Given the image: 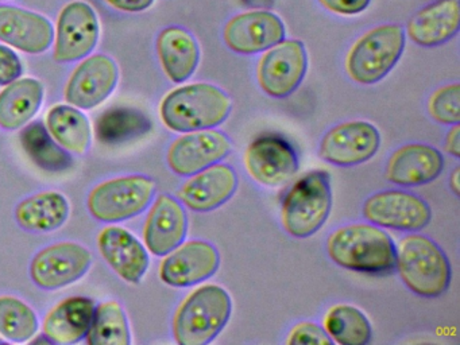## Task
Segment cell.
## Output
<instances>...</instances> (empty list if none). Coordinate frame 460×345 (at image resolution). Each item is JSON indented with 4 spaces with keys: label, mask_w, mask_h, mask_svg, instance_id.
I'll return each instance as SVG.
<instances>
[{
    "label": "cell",
    "mask_w": 460,
    "mask_h": 345,
    "mask_svg": "<svg viewBox=\"0 0 460 345\" xmlns=\"http://www.w3.org/2000/svg\"><path fill=\"white\" fill-rule=\"evenodd\" d=\"M325 248L333 263L349 271L384 275L395 270V243L368 221L339 226L331 232Z\"/></svg>",
    "instance_id": "cell-1"
},
{
    "label": "cell",
    "mask_w": 460,
    "mask_h": 345,
    "mask_svg": "<svg viewBox=\"0 0 460 345\" xmlns=\"http://www.w3.org/2000/svg\"><path fill=\"white\" fill-rule=\"evenodd\" d=\"M227 92L209 83L180 86L164 97L160 115L172 131L192 132L217 128L233 111Z\"/></svg>",
    "instance_id": "cell-2"
},
{
    "label": "cell",
    "mask_w": 460,
    "mask_h": 345,
    "mask_svg": "<svg viewBox=\"0 0 460 345\" xmlns=\"http://www.w3.org/2000/svg\"><path fill=\"white\" fill-rule=\"evenodd\" d=\"M395 270L403 285L422 298H438L451 285V263L427 234L411 232L395 245Z\"/></svg>",
    "instance_id": "cell-3"
},
{
    "label": "cell",
    "mask_w": 460,
    "mask_h": 345,
    "mask_svg": "<svg viewBox=\"0 0 460 345\" xmlns=\"http://www.w3.org/2000/svg\"><path fill=\"white\" fill-rule=\"evenodd\" d=\"M233 313V299L219 285H204L193 290L177 309L173 336L181 345H206L226 328Z\"/></svg>",
    "instance_id": "cell-4"
},
{
    "label": "cell",
    "mask_w": 460,
    "mask_h": 345,
    "mask_svg": "<svg viewBox=\"0 0 460 345\" xmlns=\"http://www.w3.org/2000/svg\"><path fill=\"white\" fill-rule=\"evenodd\" d=\"M405 30L395 23L379 24L360 35L346 56L349 80L374 85L384 80L400 61L405 49Z\"/></svg>",
    "instance_id": "cell-5"
},
{
    "label": "cell",
    "mask_w": 460,
    "mask_h": 345,
    "mask_svg": "<svg viewBox=\"0 0 460 345\" xmlns=\"http://www.w3.org/2000/svg\"><path fill=\"white\" fill-rule=\"evenodd\" d=\"M331 208L330 174L325 170H312L298 178L282 199V228L296 239L311 237L324 226Z\"/></svg>",
    "instance_id": "cell-6"
},
{
    "label": "cell",
    "mask_w": 460,
    "mask_h": 345,
    "mask_svg": "<svg viewBox=\"0 0 460 345\" xmlns=\"http://www.w3.org/2000/svg\"><path fill=\"white\" fill-rule=\"evenodd\" d=\"M157 183L146 175L136 174L104 181L91 190L88 209L102 223L130 220L149 208Z\"/></svg>",
    "instance_id": "cell-7"
},
{
    "label": "cell",
    "mask_w": 460,
    "mask_h": 345,
    "mask_svg": "<svg viewBox=\"0 0 460 345\" xmlns=\"http://www.w3.org/2000/svg\"><path fill=\"white\" fill-rule=\"evenodd\" d=\"M308 70V54L303 40H282L263 51L257 65V81L263 93L287 99L303 83Z\"/></svg>",
    "instance_id": "cell-8"
},
{
    "label": "cell",
    "mask_w": 460,
    "mask_h": 345,
    "mask_svg": "<svg viewBox=\"0 0 460 345\" xmlns=\"http://www.w3.org/2000/svg\"><path fill=\"white\" fill-rule=\"evenodd\" d=\"M363 218L381 228L401 232H419L432 218L429 205L421 197L408 190L376 191L362 207Z\"/></svg>",
    "instance_id": "cell-9"
},
{
    "label": "cell",
    "mask_w": 460,
    "mask_h": 345,
    "mask_svg": "<svg viewBox=\"0 0 460 345\" xmlns=\"http://www.w3.org/2000/svg\"><path fill=\"white\" fill-rule=\"evenodd\" d=\"M379 146L381 134L374 124L365 120L344 121L323 135L319 156L333 166H358L374 158Z\"/></svg>",
    "instance_id": "cell-10"
},
{
    "label": "cell",
    "mask_w": 460,
    "mask_h": 345,
    "mask_svg": "<svg viewBox=\"0 0 460 345\" xmlns=\"http://www.w3.org/2000/svg\"><path fill=\"white\" fill-rule=\"evenodd\" d=\"M243 164L250 177L266 188H279L289 182L300 167L296 148L273 134L252 140L244 151Z\"/></svg>",
    "instance_id": "cell-11"
},
{
    "label": "cell",
    "mask_w": 460,
    "mask_h": 345,
    "mask_svg": "<svg viewBox=\"0 0 460 345\" xmlns=\"http://www.w3.org/2000/svg\"><path fill=\"white\" fill-rule=\"evenodd\" d=\"M93 264V255L84 245L60 242L40 251L31 264V277L39 288L56 290L77 282Z\"/></svg>",
    "instance_id": "cell-12"
},
{
    "label": "cell",
    "mask_w": 460,
    "mask_h": 345,
    "mask_svg": "<svg viewBox=\"0 0 460 345\" xmlns=\"http://www.w3.org/2000/svg\"><path fill=\"white\" fill-rule=\"evenodd\" d=\"M231 151L233 142L227 134L214 128L199 129L177 137L169 147L166 161L174 174L190 177L227 158Z\"/></svg>",
    "instance_id": "cell-13"
},
{
    "label": "cell",
    "mask_w": 460,
    "mask_h": 345,
    "mask_svg": "<svg viewBox=\"0 0 460 345\" xmlns=\"http://www.w3.org/2000/svg\"><path fill=\"white\" fill-rule=\"evenodd\" d=\"M287 38L284 22L268 10L236 13L223 27V40L231 51L243 56L263 53Z\"/></svg>",
    "instance_id": "cell-14"
},
{
    "label": "cell",
    "mask_w": 460,
    "mask_h": 345,
    "mask_svg": "<svg viewBox=\"0 0 460 345\" xmlns=\"http://www.w3.org/2000/svg\"><path fill=\"white\" fill-rule=\"evenodd\" d=\"M219 267V251L212 243L190 240L165 255L160 278L172 288H190L214 277Z\"/></svg>",
    "instance_id": "cell-15"
},
{
    "label": "cell",
    "mask_w": 460,
    "mask_h": 345,
    "mask_svg": "<svg viewBox=\"0 0 460 345\" xmlns=\"http://www.w3.org/2000/svg\"><path fill=\"white\" fill-rule=\"evenodd\" d=\"M101 24L88 3L76 0L61 11L56 34L55 59L76 62L93 53L99 40Z\"/></svg>",
    "instance_id": "cell-16"
},
{
    "label": "cell",
    "mask_w": 460,
    "mask_h": 345,
    "mask_svg": "<svg viewBox=\"0 0 460 345\" xmlns=\"http://www.w3.org/2000/svg\"><path fill=\"white\" fill-rule=\"evenodd\" d=\"M118 81L117 62L111 57L95 54L84 59L72 73L66 86V100L74 107L93 110L111 96Z\"/></svg>",
    "instance_id": "cell-17"
},
{
    "label": "cell",
    "mask_w": 460,
    "mask_h": 345,
    "mask_svg": "<svg viewBox=\"0 0 460 345\" xmlns=\"http://www.w3.org/2000/svg\"><path fill=\"white\" fill-rule=\"evenodd\" d=\"M238 183L235 169L217 162L190 175L177 194L188 209L199 213L212 212L235 194Z\"/></svg>",
    "instance_id": "cell-18"
},
{
    "label": "cell",
    "mask_w": 460,
    "mask_h": 345,
    "mask_svg": "<svg viewBox=\"0 0 460 345\" xmlns=\"http://www.w3.org/2000/svg\"><path fill=\"white\" fill-rule=\"evenodd\" d=\"M440 151L425 143H409L393 151L385 167V178L402 188L424 186L443 172Z\"/></svg>",
    "instance_id": "cell-19"
},
{
    "label": "cell",
    "mask_w": 460,
    "mask_h": 345,
    "mask_svg": "<svg viewBox=\"0 0 460 345\" xmlns=\"http://www.w3.org/2000/svg\"><path fill=\"white\" fill-rule=\"evenodd\" d=\"M188 234V215L184 205L172 194L157 197L145 223L144 240L155 256L168 255L179 247Z\"/></svg>",
    "instance_id": "cell-20"
},
{
    "label": "cell",
    "mask_w": 460,
    "mask_h": 345,
    "mask_svg": "<svg viewBox=\"0 0 460 345\" xmlns=\"http://www.w3.org/2000/svg\"><path fill=\"white\" fill-rule=\"evenodd\" d=\"M55 29L44 15L15 5H0V40L29 54H41L52 46Z\"/></svg>",
    "instance_id": "cell-21"
},
{
    "label": "cell",
    "mask_w": 460,
    "mask_h": 345,
    "mask_svg": "<svg viewBox=\"0 0 460 345\" xmlns=\"http://www.w3.org/2000/svg\"><path fill=\"white\" fill-rule=\"evenodd\" d=\"M459 0H433L406 22L405 35L421 48H438L459 32Z\"/></svg>",
    "instance_id": "cell-22"
},
{
    "label": "cell",
    "mask_w": 460,
    "mask_h": 345,
    "mask_svg": "<svg viewBox=\"0 0 460 345\" xmlns=\"http://www.w3.org/2000/svg\"><path fill=\"white\" fill-rule=\"evenodd\" d=\"M99 251L109 266L128 283H139L149 269L142 243L120 226H106L98 236Z\"/></svg>",
    "instance_id": "cell-23"
},
{
    "label": "cell",
    "mask_w": 460,
    "mask_h": 345,
    "mask_svg": "<svg viewBox=\"0 0 460 345\" xmlns=\"http://www.w3.org/2000/svg\"><path fill=\"white\" fill-rule=\"evenodd\" d=\"M157 53L166 77L174 84L190 80L200 62L198 40L181 26L165 27L158 34Z\"/></svg>",
    "instance_id": "cell-24"
},
{
    "label": "cell",
    "mask_w": 460,
    "mask_h": 345,
    "mask_svg": "<svg viewBox=\"0 0 460 345\" xmlns=\"http://www.w3.org/2000/svg\"><path fill=\"white\" fill-rule=\"evenodd\" d=\"M87 296H71L56 305L44 321V336L58 344H76L87 337L95 313Z\"/></svg>",
    "instance_id": "cell-25"
},
{
    "label": "cell",
    "mask_w": 460,
    "mask_h": 345,
    "mask_svg": "<svg viewBox=\"0 0 460 345\" xmlns=\"http://www.w3.org/2000/svg\"><path fill=\"white\" fill-rule=\"evenodd\" d=\"M44 86L36 78H18L0 92V127L7 131L22 128L39 113Z\"/></svg>",
    "instance_id": "cell-26"
},
{
    "label": "cell",
    "mask_w": 460,
    "mask_h": 345,
    "mask_svg": "<svg viewBox=\"0 0 460 345\" xmlns=\"http://www.w3.org/2000/svg\"><path fill=\"white\" fill-rule=\"evenodd\" d=\"M69 202L58 191H41L21 201L15 218L29 232H52L68 220Z\"/></svg>",
    "instance_id": "cell-27"
},
{
    "label": "cell",
    "mask_w": 460,
    "mask_h": 345,
    "mask_svg": "<svg viewBox=\"0 0 460 345\" xmlns=\"http://www.w3.org/2000/svg\"><path fill=\"white\" fill-rule=\"evenodd\" d=\"M47 128L53 139L69 153L85 154L91 146V124L87 116L71 105H56L47 115Z\"/></svg>",
    "instance_id": "cell-28"
},
{
    "label": "cell",
    "mask_w": 460,
    "mask_h": 345,
    "mask_svg": "<svg viewBox=\"0 0 460 345\" xmlns=\"http://www.w3.org/2000/svg\"><path fill=\"white\" fill-rule=\"evenodd\" d=\"M324 331L333 342L341 345H366L371 341L373 329L365 313L349 304H339L325 313Z\"/></svg>",
    "instance_id": "cell-29"
},
{
    "label": "cell",
    "mask_w": 460,
    "mask_h": 345,
    "mask_svg": "<svg viewBox=\"0 0 460 345\" xmlns=\"http://www.w3.org/2000/svg\"><path fill=\"white\" fill-rule=\"evenodd\" d=\"M150 129L152 123L149 118L134 108H112L96 121V137L106 145H120L137 139Z\"/></svg>",
    "instance_id": "cell-30"
},
{
    "label": "cell",
    "mask_w": 460,
    "mask_h": 345,
    "mask_svg": "<svg viewBox=\"0 0 460 345\" xmlns=\"http://www.w3.org/2000/svg\"><path fill=\"white\" fill-rule=\"evenodd\" d=\"M21 143L31 161L47 172H64L71 167V155L53 139L42 123H31L25 127L21 132Z\"/></svg>",
    "instance_id": "cell-31"
},
{
    "label": "cell",
    "mask_w": 460,
    "mask_h": 345,
    "mask_svg": "<svg viewBox=\"0 0 460 345\" xmlns=\"http://www.w3.org/2000/svg\"><path fill=\"white\" fill-rule=\"evenodd\" d=\"M85 339L90 345L130 344V326L122 305L117 301H106L96 306Z\"/></svg>",
    "instance_id": "cell-32"
},
{
    "label": "cell",
    "mask_w": 460,
    "mask_h": 345,
    "mask_svg": "<svg viewBox=\"0 0 460 345\" xmlns=\"http://www.w3.org/2000/svg\"><path fill=\"white\" fill-rule=\"evenodd\" d=\"M40 323L36 312L15 296H0V336L26 342L36 336Z\"/></svg>",
    "instance_id": "cell-33"
},
{
    "label": "cell",
    "mask_w": 460,
    "mask_h": 345,
    "mask_svg": "<svg viewBox=\"0 0 460 345\" xmlns=\"http://www.w3.org/2000/svg\"><path fill=\"white\" fill-rule=\"evenodd\" d=\"M428 113L446 126L460 121V84L452 83L436 89L428 99Z\"/></svg>",
    "instance_id": "cell-34"
},
{
    "label": "cell",
    "mask_w": 460,
    "mask_h": 345,
    "mask_svg": "<svg viewBox=\"0 0 460 345\" xmlns=\"http://www.w3.org/2000/svg\"><path fill=\"white\" fill-rule=\"evenodd\" d=\"M332 342L324 328L314 321H301L296 323L287 337V344L331 345Z\"/></svg>",
    "instance_id": "cell-35"
},
{
    "label": "cell",
    "mask_w": 460,
    "mask_h": 345,
    "mask_svg": "<svg viewBox=\"0 0 460 345\" xmlns=\"http://www.w3.org/2000/svg\"><path fill=\"white\" fill-rule=\"evenodd\" d=\"M23 65L14 50L0 45V86H6L22 75Z\"/></svg>",
    "instance_id": "cell-36"
},
{
    "label": "cell",
    "mask_w": 460,
    "mask_h": 345,
    "mask_svg": "<svg viewBox=\"0 0 460 345\" xmlns=\"http://www.w3.org/2000/svg\"><path fill=\"white\" fill-rule=\"evenodd\" d=\"M330 13L341 16H355L366 11L371 0H317Z\"/></svg>",
    "instance_id": "cell-37"
},
{
    "label": "cell",
    "mask_w": 460,
    "mask_h": 345,
    "mask_svg": "<svg viewBox=\"0 0 460 345\" xmlns=\"http://www.w3.org/2000/svg\"><path fill=\"white\" fill-rule=\"evenodd\" d=\"M112 7L126 13H142L152 7L155 0H106Z\"/></svg>",
    "instance_id": "cell-38"
},
{
    "label": "cell",
    "mask_w": 460,
    "mask_h": 345,
    "mask_svg": "<svg viewBox=\"0 0 460 345\" xmlns=\"http://www.w3.org/2000/svg\"><path fill=\"white\" fill-rule=\"evenodd\" d=\"M444 148L449 155L459 158L460 156V126L459 123L452 124L451 129L446 137L444 142Z\"/></svg>",
    "instance_id": "cell-39"
},
{
    "label": "cell",
    "mask_w": 460,
    "mask_h": 345,
    "mask_svg": "<svg viewBox=\"0 0 460 345\" xmlns=\"http://www.w3.org/2000/svg\"><path fill=\"white\" fill-rule=\"evenodd\" d=\"M460 169L455 167L452 170L451 175H449V189L454 191L455 196L459 197L460 194V180H459Z\"/></svg>",
    "instance_id": "cell-40"
}]
</instances>
